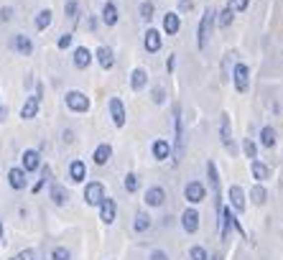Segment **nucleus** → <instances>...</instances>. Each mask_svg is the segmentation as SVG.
Here are the masks:
<instances>
[{
    "mask_svg": "<svg viewBox=\"0 0 283 260\" xmlns=\"http://www.w3.org/2000/svg\"><path fill=\"white\" fill-rule=\"evenodd\" d=\"M212 23H214V10H204L202 15V23H199V38H197V46L204 51L207 49V38H210V31H212Z\"/></svg>",
    "mask_w": 283,
    "mask_h": 260,
    "instance_id": "f257e3e1",
    "label": "nucleus"
},
{
    "mask_svg": "<svg viewBox=\"0 0 283 260\" xmlns=\"http://www.w3.org/2000/svg\"><path fill=\"white\" fill-rule=\"evenodd\" d=\"M67 107L74 110V112H87L89 110V100H87V95H82V92L71 89V92H67Z\"/></svg>",
    "mask_w": 283,
    "mask_h": 260,
    "instance_id": "f03ea898",
    "label": "nucleus"
},
{
    "mask_svg": "<svg viewBox=\"0 0 283 260\" xmlns=\"http://www.w3.org/2000/svg\"><path fill=\"white\" fill-rule=\"evenodd\" d=\"M102 199H105V186H102L100 181L87 184V189H84V202H87V204H92V207H97Z\"/></svg>",
    "mask_w": 283,
    "mask_h": 260,
    "instance_id": "7ed1b4c3",
    "label": "nucleus"
},
{
    "mask_svg": "<svg viewBox=\"0 0 283 260\" xmlns=\"http://www.w3.org/2000/svg\"><path fill=\"white\" fill-rule=\"evenodd\" d=\"M97 207H100V220L105 222V224H112V222H115V214H117V207H115V199L105 196V199H102V202H100Z\"/></svg>",
    "mask_w": 283,
    "mask_h": 260,
    "instance_id": "20e7f679",
    "label": "nucleus"
},
{
    "mask_svg": "<svg viewBox=\"0 0 283 260\" xmlns=\"http://www.w3.org/2000/svg\"><path fill=\"white\" fill-rule=\"evenodd\" d=\"M232 76H235V87H237V92H248V87H250V69H248L245 64H237Z\"/></svg>",
    "mask_w": 283,
    "mask_h": 260,
    "instance_id": "39448f33",
    "label": "nucleus"
},
{
    "mask_svg": "<svg viewBox=\"0 0 283 260\" xmlns=\"http://www.w3.org/2000/svg\"><path fill=\"white\" fill-rule=\"evenodd\" d=\"M184 196H186V202L199 204L202 199H204V186H202L199 181H189V184H186V189H184Z\"/></svg>",
    "mask_w": 283,
    "mask_h": 260,
    "instance_id": "423d86ee",
    "label": "nucleus"
},
{
    "mask_svg": "<svg viewBox=\"0 0 283 260\" xmlns=\"http://www.w3.org/2000/svg\"><path fill=\"white\" fill-rule=\"evenodd\" d=\"M110 115H112V122H115L117 128H123V125H125V105L117 100V97L110 100Z\"/></svg>",
    "mask_w": 283,
    "mask_h": 260,
    "instance_id": "0eeeda50",
    "label": "nucleus"
},
{
    "mask_svg": "<svg viewBox=\"0 0 283 260\" xmlns=\"http://www.w3.org/2000/svg\"><path fill=\"white\" fill-rule=\"evenodd\" d=\"M38 168H41L38 150H34V148L23 150V171H38Z\"/></svg>",
    "mask_w": 283,
    "mask_h": 260,
    "instance_id": "6e6552de",
    "label": "nucleus"
},
{
    "mask_svg": "<svg viewBox=\"0 0 283 260\" xmlns=\"http://www.w3.org/2000/svg\"><path fill=\"white\" fill-rule=\"evenodd\" d=\"M181 227L186 229V232H197L199 229V212L197 209H186L181 214Z\"/></svg>",
    "mask_w": 283,
    "mask_h": 260,
    "instance_id": "1a4fd4ad",
    "label": "nucleus"
},
{
    "mask_svg": "<svg viewBox=\"0 0 283 260\" xmlns=\"http://www.w3.org/2000/svg\"><path fill=\"white\" fill-rule=\"evenodd\" d=\"M8 184H10V189H16V191L26 189V171L23 168H10L8 171Z\"/></svg>",
    "mask_w": 283,
    "mask_h": 260,
    "instance_id": "9d476101",
    "label": "nucleus"
},
{
    "mask_svg": "<svg viewBox=\"0 0 283 260\" xmlns=\"http://www.w3.org/2000/svg\"><path fill=\"white\" fill-rule=\"evenodd\" d=\"M163 202H166V191H163L161 186H151L145 191V204L148 207H161Z\"/></svg>",
    "mask_w": 283,
    "mask_h": 260,
    "instance_id": "9b49d317",
    "label": "nucleus"
},
{
    "mask_svg": "<svg viewBox=\"0 0 283 260\" xmlns=\"http://www.w3.org/2000/svg\"><path fill=\"white\" fill-rule=\"evenodd\" d=\"M92 64V51L87 49V46H79L77 51H74V67L77 69H87Z\"/></svg>",
    "mask_w": 283,
    "mask_h": 260,
    "instance_id": "f8f14e48",
    "label": "nucleus"
},
{
    "mask_svg": "<svg viewBox=\"0 0 283 260\" xmlns=\"http://www.w3.org/2000/svg\"><path fill=\"white\" fill-rule=\"evenodd\" d=\"M97 61H100L102 69H112V67H115V54H112V49H107V46H100V49H97Z\"/></svg>",
    "mask_w": 283,
    "mask_h": 260,
    "instance_id": "ddd939ff",
    "label": "nucleus"
},
{
    "mask_svg": "<svg viewBox=\"0 0 283 260\" xmlns=\"http://www.w3.org/2000/svg\"><path fill=\"white\" fill-rule=\"evenodd\" d=\"M171 156V143L163 141V138H158V141L153 143V158L156 161H166Z\"/></svg>",
    "mask_w": 283,
    "mask_h": 260,
    "instance_id": "4468645a",
    "label": "nucleus"
},
{
    "mask_svg": "<svg viewBox=\"0 0 283 260\" xmlns=\"http://www.w3.org/2000/svg\"><path fill=\"white\" fill-rule=\"evenodd\" d=\"M69 179H71L74 184L84 181V179H87V166H84L82 161H71V163H69Z\"/></svg>",
    "mask_w": 283,
    "mask_h": 260,
    "instance_id": "2eb2a0df",
    "label": "nucleus"
},
{
    "mask_svg": "<svg viewBox=\"0 0 283 260\" xmlns=\"http://www.w3.org/2000/svg\"><path fill=\"white\" fill-rule=\"evenodd\" d=\"M145 51H151V54H156L158 49H161V34L156 28H148V34H145Z\"/></svg>",
    "mask_w": 283,
    "mask_h": 260,
    "instance_id": "dca6fc26",
    "label": "nucleus"
},
{
    "mask_svg": "<svg viewBox=\"0 0 283 260\" xmlns=\"http://www.w3.org/2000/svg\"><path fill=\"white\" fill-rule=\"evenodd\" d=\"M38 115V97H28L26 105L21 107V117L23 120H34Z\"/></svg>",
    "mask_w": 283,
    "mask_h": 260,
    "instance_id": "f3484780",
    "label": "nucleus"
},
{
    "mask_svg": "<svg viewBox=\"0 0 283 260\" xmlns=\"http://www.w3.org/2000/svg\"><path fill=\"white\" fill-rule=\"evenodd\" d=\"M13 49H16L18 54H23V56H28V54H31L34 51V43H31V38H28V36H16V38H13Z\"/></svg>",
    "mask_w": 283,
    "mask_h": 260,
    "instance_id": "a211bd4d",
    "label": "nucleus"
},
{
    "mask_svg": "<svg viewBox=\"0 0 283 260\" xmlns=\"http://www.w3.org/2000/svg\"><path fill=\"white\" fill-rule=\"evenodd\" d=\"M110 156H112V148H110L107 143L97 146V148H95V153H92V158H95V163H97V166H105V163L110 161Z\"/></svg>",
    "mask_w": 283,
    "mask_h": 260,
    "instance_id": "6ab92c4d",
    "label": "nucleus"
},
{
    "mask_svg": "<svg viewBox=\"0 0 283 260\" xmlns=\"http://www.w3.org/2000/svg\"><path fill=\"white\" fill-rule=\"evenodd\" d=\"M230 202L237 212H243L245 209V191L240 186H230Z\"/></svg>",
    "mask_w": 283,
    "mask_h": 260,
    "instance_id": "aec40b11",
    "label": "nucleus"
},
{
    "mask_svg": "<svg viewBox=\"0 0 283 260\" xmlns=\"http://www.w3.org/2000/svg\"><path fill=\"white\" fill-rule=\"evenodd\" d=\"M148 84V74H145V69H133V74H130V87L133 89H143Z\"/></svg>",
    "mask_w": 283,
    "mask_h": 260,
    "instance_id": "412c9836",
    "label": "nucleus"
},
{
    "mask_svg": "<svg viewBox=\"0 0 283 260\" xmlns=\"http://www.w3.org/2000/svg\"><path fill=\"white\" fill-rule=\"evenodd\" d=\"M178 26H181V23H178V15L176 13H166V15H163V31H166L169 36L178 34Z\"/></svg>",
    "mask_w": 283,
    "mask_h": 260,
    "instance_id": "4be33fe9",
    "label": "nucleus"
},
{
    "mask_svg": "<svg viewBox=\"0 0 283 260\" xmlns=\"http://www.w3.org/2000/svg\"><path fill=\"white\" fill-rule=\"evenodd\" d=\"M67 199H69L67 189H64V186H59V184H51V202H54L56 207H64V204H67Z\"/></svg>",
    "mask_w": 283,
    "mask_h": 260,
    "instance_id": "5701e85b",
    "label": "nucleus"
},
{
    "mask_svg": "<svg viewBox=\"0 0 283 260\" xmlns=\"http://www.w3.org/2000/svg\"><path fill=\"white\" fill-rule=\"evenodd\" d=\"M102 21H105V26L117 23V5L115 3H105V8H102Z\"/></svg>",
    "mask_w": 283,
    "mask_h": 260,
    "instance_id": "b1692460",
    "label": "nucleus"
},
{
    "mask_svg": "<svg viewBox=\"0 0 283 260\" xmlns=\"http://www.w3.org/2000/svg\"><path fill=\"white\" fill-rule=\"evenodd\" d=\"M250 168H252V176H255L258 181H265V179H271V171H268V166H263L260 161H255V158H252Z\"/></svg>",
    "mask_w": 283,
    "mask_h": 260,
    "instance_id": "393cba45",
    "label": "nucleus"
},
{
    "mask_svg": "<svg viewBox=\"0 0 283 260\" xmlns=\"http://www.w3.org/2000/svg\"><path fill=\"white\" fill-rule=\"evenodd\" d=\"M133 227H136V232H145V229L151 227V217H148L145 212H138V214H136V222H133Z\"/></svg>",
    "mask_w": 283,
    "mask_h": 260,
    "instance_id": "a878e982",
    "label": "nucleus"
},
{
    "mask_svg": "<svg viewBox=\"0 0 283 260\" xmlns=\"http://www.w3.org/2000/svg\"><path fill=\"white\" fill-rule=\"evenodd\" d=\"M49 26H51V10L46 8V10H41L36 15V31H46Z\"/></svg>",
    "mask_w": 283,
    "mask_h": 260,
    "instance_id": "bb28decb",
    "label": "nucleus"
},
{
    "mask_svg": "<svg viewBox=\"0 0 283 260\" xmlns=\"http://www.w3.org/2000/svg\"><path fill=\"white\" fill-rule=\"evenodd\" d=\"M260 143H263L265 148H273V146H276V130H273V128H263Z\"/></svg>",
    "mask_w": 283,
    "mask_h": 260,
    "instance_id": "cd10ccee",
    "label": "nucleus"
},
{
    "mask_svg": "<svg viewBox=\"0 0 283 260\" xmlns=\"http://www.w3.org/2000/svg\"><path fill=\"white\" fill-rule=\"evenodd\" d=\"M222 143L232 150V138H230V117L222 115Z\"/></svg>",
    "mask_w": 283,
    "mask_h": 260,
    "instance_id": "c85d7f7f",
    "label": "nucleus"
},
{
    "mask_svg": "<svg viewBox=\"0 0 283 260\" xmlns=\"http://www.w3.org/2000/svg\"><path fill=\"white\" fill-rule=\"evenodd\" d=\"M123 184H125V191H130V194H136V191H138V186H141V181H138V176H136V174H128Z\"/></svg>",
    "mask_w": 283,
    "mask_h": 260,
    "instance_id": "c756f323",
    "label": "nucleus"
},
{
    "mask_svg": "<svg viewBox=\"0 0 283 260\" xmlns=\"http://www.w3.org/2000/svg\"><path fill=\"white\" fill-rule=\"evenodd\" d=\"M232 13H235V10H232L230 5H227L225 10H222V13H219V28H227V26L232 23V18H235V15H232Z\"/></svg>",
    "mask_w": 283,
    "mask_h": 260,
    "instance_id": "7c9ffc66",
    "label": "nucleus"
},
{
    "mask_svg": "<svg viewBox=\"0 0 283 260\" xmlns=\"http://www.w3.org/2000/svg\"><path fill=\"white\" fill-rule=\"evenodd\" d=\"M64 13H67V18L74 21L77 18V13H79V5H77V0H67V5H64Z\"/></svg>",
    "mask_w": 283,
    "mask_h": 260,
    "instance_id": "2f4dec72",
    "label": "nucleus"
},
{
    "mask_svg": "<svg viewBox=\"0 0 283 260\" xmlns=\"http://www.w3.org/2000/svg\"><path fill=\"white\" fill-rule=\"evenodd\" d=\"M250 196H252V202H255V204H265V199H268V194H265L263 186H255V189L250 191Z\"/></svg>",
    "mask_w": 283,
    "mask_h": 260,
    "instance_id": "473e14b6",
    "label": "nucleus"
},
{
    "mask_svg": "<svg viewBox=\"0 0 283 260\" xmlns=\"http://www.w3.org/2000/svg\"><path fill=\"white\" fill-rule=\"evenodd\" d=\"M51 260H71V253L67 248H54L51 250Z\"/></svg>",
    "mask_w": 283,
    "mask_h": 260,
    "instance_id": "72a5a7b5",
    "label": "nucleus"
},
{
    "mask_svg": "<svg viewBox=\"0 0 283 260\" xmlns=\"http://www.w3.org/2000/svg\"><path fill=\"white\" fill-rule=\"evenodd\" d=\"M10 260H36V250H31V248H28V250H21V253L13 255Z\"/></svg>",
    "mask_w": 283,
    "mask_h": 260,
    "instance_id": "f704fd0d",
    "label": "nucleus"
},
{
    "mask_svg": "<svg viewBox=\"0 0 283 260\" xmlns=\"http://www.w3.org/2000/svg\"><path fill=\"white\" fill-rule=\"evenodd\" d=\"M141 18L143 21H151L153 18V3H143L141 5Z\"/></svg>",
    "mask_w": 283,
    "mask_h": 260,
    "instance_id": "c9c22d12",
    "label": "nucleus"
},
{
    "mask_svg": "<svg viewBox=\"0 0 283 260\" xmlns=\"http://www.w3.org/2000/svg\"><path fill=\"white\" fill-rule=\"evenodd\" d=\"M243 150H245L248 158H255V156H258V148H255V143H252V141H245V143H243Z\"/></svg>",
    "mask_w": 283,
    "mask_h": 260,
    "instance_id": "e433bc0d",
    "label": "nucleus"
},
{
    "mask_svg": "<svg viewBox=\"0 0 283 260\" xmlns=\"http://www.w3.org/2000/svg\"><path fill=\"white\" fill-rule=\"evenodd\" d=\"M189 260H207V250L204 248H191V253H189Z\"/></svg>",
    "mask_w": 283,
    "mask_h": 260,
    "instance_id": "4c0bfd02",
    "label": "nucleus"
},
{
    "mask_svg": "<svg viewBox=\"0 0 283 260\" xmlns=\"http://www.w3.org/2000/svg\"><path fill=\"white\" fill-rule=\"evenodd\" d=\"M232 10H245L248 5H250V0H230V3H227Z\"/></svg>",
    "mask_w": 283,
    "mask_h": 260,
    "instance_id": "58836bf2",
    "label": "nucleus"
},
{
    "mask_svg": "<svg viewBox=\"0 0 283 260\" xmlns=\"http://www.w3.org/2000/svg\"><path fill=\"white\" fill-rule=\"evenodd\" d=\"M13 18V8L10 5H5V8H0V21H3V23H8Z\"/></svg>",
    "mask_w": 283,
    "mask_h": 260,
    "instance_id": "ea45409f",
    "label": "nucleus"
},
{
    "mask_svg": "<svg viewBox=\"0 0 283 260\" xmlns=\"http://www.w3.org/2000/svg\"><path fill=\"white\" fill-rule=\"evenodd\" d=\"M56 46H59V49H69V46H71V34H64L62 38H59Z\"/></svg>",
    "mask_w": 283,
    "mask_h": 260,
    "instance_id": "a19ab883",
    "label": "nucleus"
},
{
    "mask_svg": "<svg viewBox=\"0 0 283 260\" xmlns=\"http://www.w3.org/2000/svg\"><path fill=\"white\" fill-rule=\"evenodd\" d=\"M151 260H169V255L163 253V250H153V253H151Z\"/></svg>",
    "mask_w": 283,
    "mask_h": 260,
    "instance_id": "79ce46f5",
    "label": "nucleus"
},
{
    "mask_svg": "<svg viewBox=\"0 0 283 260\" xmlns=\"http://www.w3.org/2000/svg\"><path fill=\"white\" fill-rule=\"evenodd\" d=\"M153 102H158V105L163 102V89H161V87H156V89H153Z\"/></svg>",
    "mask_w": 283,
    "mask_h": 260,
    "instance_id": "37998d69",
    "label": "nucleus"
},
{
    "mask_svg": "<svg viewBox=\"0 0 283 260\" xmlns=\"http://www.w3.org/2000/svg\"><path fill=\"white\" fill-rule=\"evenodd\" d=\"M71 141H74V138H71V130H67V133H64V143H71Z\"/></svg>",
    "mask_w": 283,
    "mask_h": 260,
    "instance_id": "c03bdc74",
    "label": "nucleus"
},
{
    "mask_svg": "<svg viewBox=\"0 0 283 260\" xmlns=\"http://www.w3.org/2000/svg\"><path fill=\"white\" fill-rule=\"evenodd\" d=\"M0 237H3V222H0Z\"/></svg>",
    "mask_w": 283,
    "mask_h": 260,
    "instance_id": "a18cd8bd",
    "label": "nucleus"
},
{
    "mask_svg": "<svg viewBox=\"0 0 283 260\" xmlns=\"http://www.w3.org/2000/svg\"><path fill=\"white\" fill-rule=\"evenodd\" d=\"M0 115H5V110H3V107H0Z\"/></svg>",
    "mask_w": 283,
    "mask_h": 260,
    "instance_id": "49530a36",
    "label": "nucleus"
}]
</instances>
